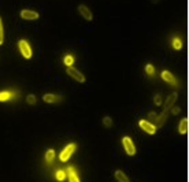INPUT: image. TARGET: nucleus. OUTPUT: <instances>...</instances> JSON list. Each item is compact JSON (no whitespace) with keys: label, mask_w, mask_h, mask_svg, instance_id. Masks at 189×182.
<instances>
[{"label":"nucleus","mask_w":189,"mask_h":182,"mask_svg":"<svg viewBox=\"0 0 189 182\" xmlns=\"http://www.w3.org/2000/svg\"><path fill=\"white\" fill-rule=\"evenodd\" d=\"M67 74L70 75V77H73L75 81H78V82H85V77L84 74H81V73L78 71L77 69H74V67H68L67 69Z\"/></svg>","instance_id":"nucleus-1"},{"label":"nucleus","mask_w":189,"mask_h":182,"mask_svg":"<svg viewBox=\"0 0 189 182\" xmlns=\"http://www.w3.org/2000/svg\"><path fill=\"white\" fill-rule=\"evenodd\" d=\"M123 146H125V151H126V153H128V155L133 156V155L136 153V148H134L133 143H131V140L129 137L123 138Z\"/></svg>","instance_id":"nucleus-2"},{"label":"nucleus","mask_w":189,"mask_h":182,"mask_svg":"<svg viewBox=\"0 0 189 182\" xmlns=\"http://www.w3.org/2000/svg\"><path fill=\"white\" fill-rule=\"evenodd\" d=\"M19 50H21L22 55H23L25 58L30 59V56H32V50L29 48V44H27L26 41H23V40H21V41H19Z\"/></svg>","instance_id":"nucleus-3"},{"label":"nucleus","mask_w":189,"mask_h":182,"mask_svg":"<svg viewBox=\"0 0 189 182\" xmlns=\"http://www.w3.org/2000/svg\"><path fill=\"white\" fill-rule=\"evenodd\" d=\"M74 149H75V145H74V144H70V145H67L65 151L60 153V160H62V162H67L68 157H70L71 153L74 152Z\"/></svg>","instance_id":"nucleus-4"},{"label":"nucleus","mask_w":189,"mask_h":182,"mask_svg":"<svg viewBox=\"0 0 189 182\" xmlns=\"http://www.w3.org/2000/svg\"><path fill=\"white\" fill-rule=\"evenodd\" d=\"M78 11H79V14H81L86 21H92V18H93V17H92V12H90V10L88 9L86 6L81 4V6L78 7Z\"/></svg>","instance_id":"nucleus-5"},{"label":"nucleus","mask_w":189,"mask_h":182,"mask_svg":"<svg viewBox=\"0 0 189 182\" xmlns=\"http://www.w3.org/2000/svg\"><path fill=\"white\" fill-rule=\"evenodd\" d=\"M140 126H141V129L144 130V132H147L148 134H153V133H155V126L151 125L149 122H147V121H141L140 122Z\"/></svg>","instance_id":"nucleus-6"},{"label":"nucleus","mask_w":189,"mask_h":182,"mask_svg":"<svg viewBox=\"0 0 189 182\" xmlns=\"http://www.w3.org/2000/svg\"><path fill=\"white\" fill-rule=\"evenodd\" d=\"M21 17L23 19H37L38 18V14L36 11H30V10H23L21 12Z\"/></svg>","instance_id":"nucleus-7"},{"label":"nucleus","mask_w":189,"mask_h":182,"mask_svg":"<svg viewBox=\"0 0 189 182\" xmlns=\"http://www.w3.org/2000/svg\"><path fill=\"white\" fill-rule=\"evenodd\" d=\"M175 100H177V93H171L169 97H167L166 103H164V111H169L170 108H171L173 105H174Z\"/></svg>","instance_id":"nucleus-8"},{"label":"nucleus","mask_w":189,"mask_h":182,"mask_svg":"<svg viewBox=\"0 0 189 182\" xmlns=\"http://www.w3.org/2000/svg\"><path fill=\"white\" fill-rule=\"evenodd\" d=\"M166 119H167V111H164V112H162L160 115L156 118V122H155V125H153V126L162 127L164 125V122H166Z\"/></svg>","instance_id":"nucleus-9"},{"label":"nucleus","mask_w":189,"mask_h":182,"mask_svg":"<svg viewBox=\"0 0 189 182\" xmlns=\"http://www.w3.org/2000/svg\"><path fill=\"white\" fill-rule=\"evenodd\" d=\"M44 101L45 103H59L62 100L60 96H55V94H44Z\"/></svg>","instance_id":"nucleus-10"},{"label":"nucleus","mask_w":189,"mask_h":182,"mask_svg":"<svg viewBox=\"0 0 189 182\" xmlns=\"http://www.w3.org/2000/svg\"><path fill=\"white\" fill-rule=\"evenodd\" d=\"M178 132L181 133V134H186L188 133V119L184 118L182 121L180 122V127H178Z\"/></svg>","instance_id":"nucleus-11"},{"label":"nucleus","mask_w":189,"mask_h":182,"mask_svg":"<svg viewBox=\"0 0 189 182\" xmlns=\"http://www.w3.org/2000/svg\"><path fill=\"white\" fill-rule=\"evenodd\" d=\"M115 178H117L118 182H129V178L126 177V174L123 171H117L115 173Z\"/></svg>","instance_id":"nucleus-12"},{"label":"nucleus","mask_w":189,"mask_h":182,"mask_svg":"<svg viewBox=\"0 0 189 182\" xmlns=\"http://www.w3.org/2000/svg\"><path fill=\"white\" fill-rule=\"evenodd\" d=\"M67 177H68V181H70V182H79V179L77 178L75 173H74L73 167H68V170H67Z\"/></svg>","instance_id":"nucleus-13"},{"label":"nucleus","mask_w":189,"mask_h":182,"mask_svg":"<svg viewBox=\"0 0 189 182\" xmlns=\"http://www.w3.org/2000/svg\"><path fill=\"white\" fill-rule=\"evenodd\" d=\"M162 78H163L166 82H169V84H175L174 77H173V75L170 74L169 71H163V73H162Z\"/></svg>","instance_id":"nucleus-14"},{"label":"nucleus","mask_w":189,"mask_h":182,"mask_svg":"<svg viewBox=\"0 0 189 182\" xmlns=\"http://www.w3.org/2000/svg\"><path fill=\"white\" fill-rule=\"evenodd\" d=\"M156 118H158V115H156L155 112H149L148 114V116H147V122H149L151 125H155Z\"/></svg>","instance_id":"nucleus-15"},{"label":"nucleus","mask_w":189,"mask_h":182,"mask_svg":"<svg viewBox=\"0 0 189 182\" xmlns=\"http://www.w3.org/2000/svg\"><path fill=\"white\" fill-rule=\"evenodd\" d=\"M103 125L106 127H111L112 126V119L110 118V116H104L103 118Z\"/></svg>","instance_id":"nucleus-16"},{"label":"nucleus","mask_w":189,"mask_h":182,"mask_svg":"<svg viewBox=\"0 0 189 182\" xmlns=\"http://www.w3.org/2000/svg\"><path fill=\"white\" fill-rule=\"evenodd\" d=\"M54 156H55V152L52 151V149H51V151H48V152H47V155H45L47 162H48V163H51L52 160H54Z\"/></svg>","instance_id":"nucleus-17"},{"label":"nucleus","mask_w":189,"mask_h":182,"mask_svg":"<svg viewBox=\"0 0 189 182\" xmlns=\"http://www.w3.org/2000/svg\"><path fill=\"white\" fill-rule=\"evenodd\" d=\"M26 101L29 103L30 105H33V104H36V97L33 96V94H29V96L26 97Z\"/></svg>","instance_id":"nucleus-18"},{"label":"nucleus","mask_w":189,"mask_h":182,"mask_svg":"<svg viewBox=\"0 0 189 182\" xmlns=\"http://www.w3.org/2000/svg\"><path fill=\"white\" fill-rule=\"evenodd\" d=\"M56 178H58V181H63V179H65V173H63V171H58Z\"/></svg>","instance_id":"nucleus-19"},{"label":"nucleus","mask_w":189,"mask_h":182,"mask_svg":"<svg viewBox=\"0 0 189 182\" xmlns=\"http://www.w3.org/2000/svg\"><path fill=\"white\" fill-rule=\"evenodd\" d=\"M73 62H74L73 56H66V59H65V63H66V64H68V66H70Z\"/></svg>","instance_id":"nucleus-20"},{"label":"nucleus","mask_w":189,"mask_h":182,"mask_svg":"<svg viewBox=\"0 0 189 182\" xmlns=\"http://www.w3.org/2000/svg\"><path fill=\"white\" fill-rule=\"evenodd\" d=\"M145 71H147L148 74H153V67L151 66V64H147V67H145Z\"/></svg>","instance_id":"nucleus-21"},{"label":"nucleus","mask_w":189,"mask_h":182,"mask_svg":"<svg viewBox=\"0 0 189 182\" xmlns=\"http://www.w3.org/2000/svg\"><path fill=\"white\" fill-rule=\"evenodd\" d=\"M8 97H10V93H7V92H4V93H0V100H7Z\"/></svg>","instance_id":"nucleus-22"},{"label":"nucleus","mask_w":189,"mask_h":182,"mask_svg":"<svg viewBox=\"0 0 189 182\" xmlns=\"http://www.w3.org/2000/svg\"><path fill=\"white\" fill-rule=\"evenodd\" d=\"M3 44V26H2V19H0V45Z\"/></svg>","instance_id":"nucleus-23"},{"label":"nucleus","mask_w":189,"mask_h":182,"mask_svg":"<svg viewBox=\"0 0 189 182\" xmlns=\"http://www.w3.org/2000/svg\"><path fill=\"white\" fill-rule=\"evenodd\" d=\"M160 101H162L160 94H156V96H155V104L156 105H160Z\"/></svg>","instance_id":"nucleus-24"},{"label":"nucleus","mask_w":189,"mask_h":182,"mask_svg":"<svg viewBox=\"0 0 189 182\" xmlns=\"http://www.w3.org/2000/svg\"><path fill=\"white\" fill-rule=\"evenodd\" d=\"M174 45H175V50H180V48H181V44H180L178 40H175V41H174Z\"/></svg>","instance_id":"nucleus-25"},{"label":"nucleus","mask_w":189,"mask_h":182,"mask_svg":"<svg viewBox=\"0 0 189 182\" xmlns=\"http://www.w3.org/2000/svg\"><path fill=\"white\" fill-rule=\"evenodd\" d=\"M173 112H174V115H177V114L180 112V108H177V107H175L174 110H173Z\"/></svg>","instance_id":"nucleus-26"}]
</instances>
